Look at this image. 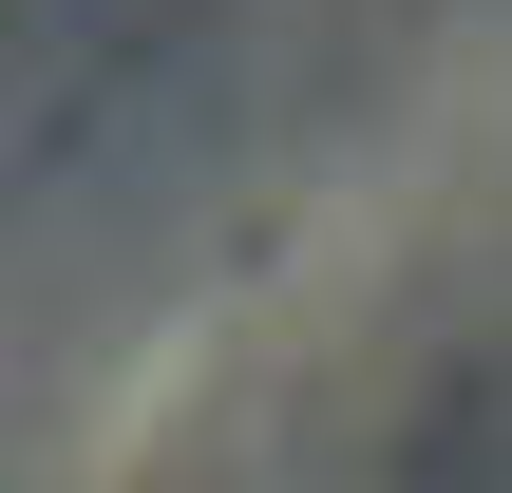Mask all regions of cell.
I'll list each match as a JSON object with an SVG mask.
<instances>
[{"label": "cell", "mask_w": 512, "mask_h": 493, "mask_svg": "<svg viewBox=\"0 0 512 493\" xmlns=\"http://www.w3.org/2000/svg\"><path fill=\"white\" fill-rule=\"evenodd\" d=\"M247 114V0H0V228L152 209Z\"/></svg>", "instance_id": "cell-1"}]
</instances>
